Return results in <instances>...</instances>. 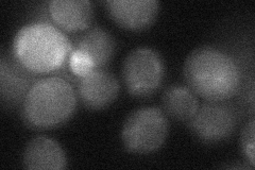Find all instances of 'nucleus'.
I'll list each match as a JSON object with an SVG mask.
<instances>
[{
	"instance_id": "9d476101",
	"label": "nucleus",
	"mask_w": 255,
	"mask_h": 170,
	"mask_svg": "<svg viewBox=\"0 0 255 170\" xmlns=\"http://www.w3.org/2000/svg\"><path fill=\"white\" fill-rule=\"evenodd\" d=\"M22 162L25 168L30 170H61L67 165L61 145L45 136L35 137L28 143Z\"/></svg>"
},
{
	"instance_id": "ddd939ff",
	"label": "nucleus",
	"mask_w": 255,
	"mask_h": 170,
	"mask_svg": "<svg viewBox=\"0 0 255 170\" xmlns=\"http://www.w3.org/2000/svg\"><path fill=\"white\" fill-rule=\"evenodd\" d=\"M254 135H255V124H254V119H251L243 129L242 135H241V144H242V150L244 152V155L252 167H254L255 165Z\"/></svg>"
},
{
	"instance_id": "6e6552de",
	"label": "nucleus",
	"mask_w": 255,
	"mask_h": 170,
	"mask_svg": "<svg viewBox=\"0 0 255 170\" xmlns=\"http://www.w3.org/2000/svg\"><path fill=\"white\" fill-rule=\"evenodd\" d=\"M105 4L117 25L133 31L148 28L154 21L159 6L156 0H108Z\"/></svg>"
},
{
	"instance_id": "0eeeda50",
	"label": "nucleus",
	"mask_w": 255,
	"mask_h": 170,
	"mask_svg": "<svg viewBox=\"0 0 255 170\" xmlns=\"http://www.w3.org/2000/svg\"><path fill=\"white\" fill-rule=\"evenodd\" d=\"M119 83L110 71L97 68L79 78L78 94L86 108L105 109L117 98Z\"/></svg>"
},
{
	"instance_id": "423d86ee",
	"label": "nucleus",
	"mask_w": 255,
	"mask_h": 170,
	"mask_svg": "<svg viewBox=\"0 0 255 170\" xmlns=\"http://www.w3.org/2000/svg\"><path fill=\"white\" fill-rule=\"evenodd\" d=\"M237 126L236 112L229 104L209 101L199 105L189 120L190 130L206 144L225 141L233 134Z\"/></svg>"
},
{
	"instance_id": "20e7f679",
	"label": "nucleus",
	"mask_w": 255,
	"mask_h": 170,
	"mask_svg": "<svg viewBox=\"0 0 255 170\" xmlns=\"http://www.w3.org/2000/svg\"><path fill=\"white\" fill-rule=\"evenodd\" d=\"M168 121L162 110L143 107L130 113L125 120L122 140L125 148L134 155H149L164 145Z\"/></svg>"
},
{
	"instance_id": "f257e3e1",
	"label": "nucleus",
	"mask_w": 255,
	"mask_h": 170,
	"mask_svg": "<svg viewBox=\"0 0 255 170\" xmlns=\"http://www.w3.org/2000/svg\"><path fill=\"white\" fill-rule=\"evenodd\" d=\"M183 74L188 88L206 101H226L241 86V70L236 62L210 46L199 47L188 54Z\"/></svg>"
},
{
	"instance_id": "9b49d317",
	"label": "nucleus",
	"mask_w": 255,
	"mask_h": 170,
	"mask_svg": "<svg viewBox=\"0 0 255 170\" xmlns=\"http://www.w3.org/2000/svg\"><path fill=\"white\" fill-rule=\"evenodd\" d=\"M49 12L53 21L69 32L85 30L93 20V6L89 0H52Z\"/></svg>"
},
{
	"instance_id": "f8f14e48",
	"label": "nucleus",
	"mask_w": 255,
	"mask_h": 170,
	"mask_svg": "<svg viewBox=\"0 0 255 170\" xmlns=\"http://www.w3.org/2000/svg\"><path fill=\"white\" fill-rule=\"evenodd\" d=\"M164 114L177 121H189L199 108L196 94L186 86H169L162 96Z\"/></svg>"
},
{
	"instance_id": "39448f33",
	"label": "nucleus",
	"mask_w": 255,
	"mask_h": 170,
	"mask_svg": "<svg viewBox=\"0 0 255 170\" xmlns=\"http://www.w3.org/2000/svg\"><path fill=\"white\" fill-rule=\"evenodd\" d=\"M165 74L162 56L148 47H138L126 56L123 64V81L133 97L143 98L155 93Z\"/></svg>"
},
{
	"instance_id": "7ed1b4c3",
	"label": "nucleus",
	"mask_w": 255,
	"mask_h": 170,
	"mask_svg": "<svg viewBox=\"0 0 255 170\" xmlns=\"http://www.w3.org/2000/svg\"><path fill=\"white\" fill-rule=\"evenodd\" d=\"M76 92L66 80L43 78L32 85L22 102V117L36 129H49L67 121L75 113Z\"/></svg>"
},
{
	"instance_id": "1a4fd4ad",
	"label": "nucleus",
	"mask_w": 255,
	"mask_h": 170,
	"mask_svg": "<svg viewBox=\"0 0 255 170\" xmlns=\"http://www.w3.org/2000/svg\"><path fill=\"white\" fill-rule=\"evenodd\" d=\"M115 39L107 30L96 27L79 38L71 53L85 61L92 69L102 68L113 58Z\"/></svg>"
},
{
	"instance_id": "f03ea898",
	"label": "nucleus",
	"mask_w": 255,
	"mask_h": 170,
	"mask_svg": "<svg viewBox=\"0 0 255 170\" xmlns=\"http://www.w3.org/2000/svg\"><path fill=\"white\" fill-rule=\"evenodd\" d=\"M73 50L68 37L47 22H32L15 35V59L26 70L46 74L61 68Z\"/></svg>"
}]
</instances>
